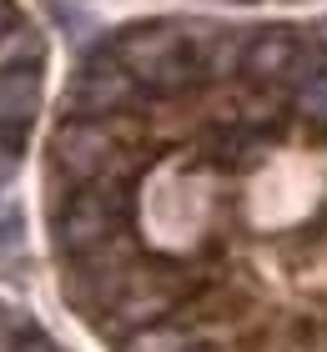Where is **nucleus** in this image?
<instances>
[{
    "instance_id": "nucleus-5",
    "label": "nucleus",
    "mask_w": 327,
    "mask_h": 352,
    "mask_svg": "<svg viewBox=\"0 0 327 352\" xmlns=\"http://www.w3.org/2000/svg\"><path fill=\"white\" fill-rule=\"evenodd\" d=\"M41 101H45L41 71L0 76V131H30V121H36Z\"/></svg>"
},
{
    "instance_id": "nucleus-3",
    "label": "nucleus",
    "mask_w": 327,
    "mask_h": 352,
    "mask_svg": "<svg viewBox=\"0 0 327 352\" xmlns=\"http://www.w3.org/2000/svg\"><path fill=\"white\" fill-rule=\"evenodd\" d=\"M191 30L187 21H131L121 30H111V51L121 56V66L146 86L156 71H167L176 56L187 51Z\"/></svg>"
},
{
    "instance_id": "nucleus-6",
    "label": "nucleus",
    "mask_w": 327,
    "mask_h": 352,
    "mask_svg": "<svg viewBox=\"0 0 327 352\" xmlns=\"http://www.w3.org/2000/svg\"><path fill=\"white\" fill-rule=\"evenodd\" d=\"M0 352H65L36 317L15 302H0Z\"/></svg>"
},
{
    "instance_id": "nucleus-4",
    "label": "nucleus",
    "mask_w": 327,
    "mask_h": 352,
    "mask_svg": "<svg viewBox=\"0 0 327 352\" xmlns=\"http://www.w3.org/2000/svg\"><path fill=\"white\" fill-rule=\"evenodd\" d=\"M302 41H307L302 25H252L237 86H282L287 91V76H292V66H297Z\"/></svg>"
},
{
    "instance_id": "nucleus-2",
    "label": "nucleus",
    "mask_w": 327,
    "mask_h": 352,
    "mask_svg": "<svg viewBox=\"0 0 327 352\" xmlns=\"http://www.w3.org/2000/svg\"><path fill=\"white\" fill-rule=\"evenodd\" d=\"M116 156H121V141L106 121H61L51 131V156H45V201H51V212H61L91 182H101Z\"/></svg>"
},
{
    "instance_id": "nucleus-8",
    "label": "nucleus",
    "mask_w": 327,
    "mask_h": 352,
    "mask_svg": "<svg viewBox=\"0 0 327 352\" xmlns=\"http://www.w3.org/2000/svg\"><path fill=\"white\" fill-rule=\"evenodd\" d=\"M292 111H297L317 136H327V76H317L313 86H302L297 96H292Z\"/></svg>"
},
{
    "instance_id": "nucleus-13",
    "label": "nucleus",
    "mask_w": 327,
    "mask_h": 352,
    "mask_svg": "<svg viewBox=\"0 0 327 352\" xmlns=\"http://www.w3.org/2000/svg\"><path fill=\"white\" fill-rule=\"evenodd\" d=\"M237 6H252V0H237Z\"/></svg>"
},
{
    "instance_id": "nucleus-7",
    "label": "nucleus",
    "mask_w": 327,
    "mask_h": 352,
    "mask_svg": "<svg viewBox=\"0 0 327 352\" xmlns=\"http://www.w3.org/2000/svg\"><path fill=\"white\" fill-rule=\"evenodd\" d=\"M45 66V36L30 21H15L0 36V76H21V71H41Z\"/></svg>"
},
{
    "instance_id": "nucleus-10",
    "label": "nucleus",
    "mask_w": 327,
    "mask_h": 352,
    "mask_svg": "<svg viewBox=\"0 0 327 352\" xmlns=\"http://www.w3.org/2000/svg\"><path fill=\"white\" fill-rule=\"evenodd\" d=\"M10 242H21V217L15 212L0 217V247H10Z\"/></svg>"
},
{
    "instance_id": "nucleus-11",
    "label": "nucleus",
    "mask_w": 327,
    "mask_h": 352,
    "mask_svg": "<svg viewBox=\"0 0 327 352\" xmlns=\"http://www.w3.org/2000/svg\"><path fill=\"white\" fill-rule=\"evenodd\" d=\"M15 21H21V15H15V6H10V0H0V36H6Z\"/></svg>"
},
{
    "instance_id": "nucleus-9",
    "label": "nucleus",
    "mask_w": 327,
    "mask_h": 352,
    "mask_svg": "<svg viewBox=\"0 0 327 352\" xmlns=\"http://www.w3.org/2000/svg\"><path fill=\"white\" fill-rule=\"evenodd\" d=\"M21 151H25V131H0V186L21 171Z\"/></svg>"
},
{
    "instance_id": "nucleus-1",
    "label": "nucleus",
    "mask_w": 327,
    "mask_h": 352,
    "mask_svg": "<svg viewBox=\"0 0 327 352\" xmlns=\"http://www.w3.org/2000/svg\"><path fill=\"white\" fill-rule=\"evenodd\" d=\"M131 111H151V101H146L141 81L121 66L106 36L76 60L71 86L61 96V121H111V116H131Z\"/></svg>"
},
{
    "instance_id": "nucleus-12",
    "label": "nucleus",
    "mask_w": 327,
    "mask_h": 352,
    "mask_svg": "<svg viewBox=\"0 0 327 352\" xmlns=\"http://www.w3.org/2000/svg\"><path fill=\"white\" fill-rule=\"evenodd\" d=\"M307 36H313V41L322 45V51H327V21H317V25H307Z\"/></svg>"
}]
</instances>
